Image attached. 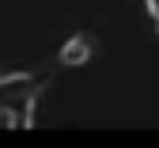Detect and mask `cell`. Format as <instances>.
<instances>
[{
    "mask_svg": "<svg viewBox=\"0 0 159 148\" xmlns=\"http://www.w3.org/2000/svg\"><path fill=\"white\" fill-rule=\"evenodd\" d=\"M148 8H152V15L159 19V0H148Z\"/></svg>",
    "mask_w": 159,
    "mask_h": 148,
    "instance_id": "obj_3",
    "label": "cell"
},
{
    "mask_svg": "<svg viewBox=\"0 0 159 148\" xmlns=\"http://www.w3.org/2000/svg\"><path fill=\"white\" fill-rule=\"evenodd\" d=\"M49 84V72H11L0 76V125L8 129H30L34 103Z\"/></svg>",
    "mask_w": 159,
    "mask_h": 148,
    "instance_id": "obj_1",
    "label": "cell"
},
{
    "mask_svg": "<svg viewBox=\"0 0 159 148\" xmlns=\"http://www.w3.org/2000/svg\"><path fill=\"white\" fill-rule=\"evenodd\" d=\"M91 53H95V38L80 31V34H72L65 46H61V57H57V61H61L65 69H80V65L91 61Z\"/></svg>",
    "mask_w": 159,
    "mask_h": 148,
    "instance_id": "obj_2",
    "label": "cell"
}]
</instances>
